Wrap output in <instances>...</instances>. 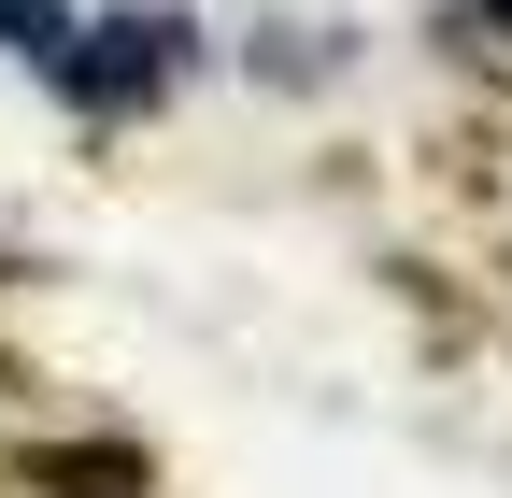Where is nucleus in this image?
I'll list each match as a JSON object with an SVG mask.
<instances>
[{"mask_svg": "<svg viewBox=\"0 0 512 498\" xmlns=\"http://www.w3.org/2000/svg\"><path fill=\"white\" fill-rule=\"evenodd\" d=\"M0 29H15L29 57H57V0H0Z\"/></svg>", "mask_w": 512, "mask_h": 498, "instance_id": "3", "label": "nucleus"}, {"mask_svg": "<svg viewBox=\"0 0 512 498\" xmlns=\"http://www.w3.org/2000/svg\"><path fill=\"white\" fill-rule=\"evenodd\" d=\"M15 470L43 498H143V456H128V442H29Z\"/></svg>", "mask_w": 512, "mask_h": 498, "instance_id": "1", "label": "nucleus"}, {"mask_svg": "<svg viewBox=\"0 0 512 498\" xmlns=\"http://www.w3.org/2000/svg\"><path fill=\"white\" fill-rule=\"evenodd\" d=\"M441 43H456V57H512V0H456Z\"/></svg>", "mask_w": 512, "mask_h": 498, "instance_id": "2", "label": "nucleus"}, {"mask_svg": "<svg viewBox=\"0 0 512 498\" xmlns=\"http://www.w3.org/2000/svg\"><path fill=\"white\" fill-rule=\"evenodd\" d=\"M0 413H15V356H0Z\"/></svg>", "mask_w": 512, "mask_h": 498, "instance_id": "4", "label": "nucleus"}]
</instances>
